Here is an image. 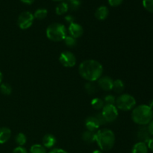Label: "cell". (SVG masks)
<instances>
[{"instance_id": "obj_4", "label": "cell", "mask_w": 153, "mask_h": 153, "mask_svg": "<svg viewBox=\"0 0 153 153\" xmlns=\"http://www.w3.org/2000/svg\"><path fill=\"white\" fill-rule=\"evenodd\" d=\"M46 34L49 40L54 42H61L67 37V29L63 24L54 22L47 27Z\"/></svg>"}, {"instance_id": "obj_39", "label": "cell", "mask_w": 153, "mask_h": 153, "mask_svg": "<svg viewBox=\"0 0 153 153\" xmlns=\"http://www.w3.org/2000/svg\"><path fill=\"white\" fill-rule=\"evenodd\" d=\"M92 153H103L101 150H99V149H97V150H94Z\"/></svg>"}, {"instance_id": "obj_27", "label": "cell", "mask_w": 153, "mask_h": 153, "mask_svg": "<svg viewBox=\"0 0 153 153\" xmlns=\"http://www.w3.org/2000/svg\"><path fill=\"white\" fill-rule=\"evenodd\" d=\"M63 41L64 42L66 46L70 48L75 47L76 46V44H77V39L71 37L70 35H67V37L64 38V40Z\"/></svg>"}, {"instance_id": "obj_2", "label": "cell", "mask_w": 153, "mask_h": 153, "mask_svg": "<svg viewBox=\"0 0 153 153\" xmlns=\"http://www.w3.org/2000/svg\"><path fill=\"white\" fill-rule=\"evenodd\" d=\"M131 117L137 125H148L153 120V109L148 105H140L132 109Z\"/></svg>"}, {"instance_id": "obj_16", "label": "cell", "mask_w": 153, "mask_h": 153, "mask_svg": "<svg viewBox=\"0 0 153 153\" xmlns=\"http://www.w3.org/2000/svg\"><path fill=\"white\" fill-rule=\"evenodd\" d=\"M82 139L84 142L86 143H89L91 144L94 142H95L96 139V132L94 131H89V130H85L83 131L82 134Z\"/></svg>"}, {"instance_id": "obj_20", "label": "cell", "mask_w": 153, "mask_h": 153, "mask_svg": "<svg viewBox=\"0 0 153 153\" xmlns=\"http://www.w3.org/2000/svg\"><path fill=\"white\" fill-rule=\"evenodd\" d=\"M91 105L94 110L100 111L103 108V107H104L105 104V102L102 99L96 97V98L93 99L91 102Z\"/></svg>"}, {"instance_id": "obj_24", "label": "cell", "mask_w": 153, "mask_h": 153, "mask_svg": "<svg viewBox=\"0 0 153 153\" xmlns=\"http://www.w3.org/2000/svg\"><path fill=\"white\" fill-rule=\"evenodd\" d=\"M29 153H47L46 149L41 144L36 143L32 145L29 149Z\"/></svg>"}, {"instance_id": "obj_21", "label": "cell", "mask_w": 153, "mask_h": 153, "mask_svg": "<svg viewBox=\"0 0 153 153\" xmlns=\"http://www.w3.org/2000/svg\"><path fill=\"white\" fill-rule=\"evenodd\" d=\"M69 8L68 6H67V3L66 2H61L56 6L55 7V13H56L57 15H59V16H61V15H64L68 11Z\"/></svg>"}, {"instance_id": "obj_11", "label": "cell", "mask_w": 153, "mask_h": 153, "mask_svg": "<svg viewBox=\"0 0 153 153\" xmlns=\"http://www.w3.org/2000/svg\"><path fill=\"white\" fill-rule=\"evenodd\" d=\"M85 125L87 130L96 132L100 127V124L94 116H89L85 119Z\"/></svg>"}, {"instance_id": "obj_33", "label": "cell", "mask_w": 153, "mask_h": 153, "mask_svg": "<svg viewBox=\"0 0 153 153\" xmlns=\"http://www.w3.org/2000/svg\"><path fill=\"white\" fill-rule=\"evenodd\" d=\"M48 153H68L64 149H61V148H53L52 149H51Z\"/></svg>"}, {"instance_id": "obj_19", "label": "cell", "mask_w": 153, "mask_h": 153, "mask_svg": "<svg viewBox=\"0 0 153 153\" xmlns=\"http://www.w3.org/2000/svg\"><path fill=\"white\" fill-rule=\"evenodd\" d=\"M124 89H125V85H124V82H123L121 79H116V80H114L113 89L112 90H113L116 94H122Z\"/></svg>"}, {"instance_id": "obj_34", "label": "cell", "mask_w": 153, "mask_h": 153, "mask_svg": "<svg viewBox=\"0 0 153 153\" xmlns=\"http://www.w3.org/2000/svg\"><path fill=\"white\" fill-rule=\"evenodd\" d=\"M64 19H65L66 22H68L69 24H71L75 22V18L73 17V16H72V15H67V16L64 17Z\"/></svg>"}, {"instance_id": "obj_41", "label": "cell", "mask_w": 153, "mask_h": 153, "mask_svg": "<svg viewBox=\"0 0 153 153\" xmlns=\"http://www.w3.org/2000/svg\"><path fill=\"white\" fill-rule=\"evenodd\" d=\"M52 1H64V0H52Z\"/></svg>"}, {"instance_id": "obj_1", "label": "cell", "mask_w": 153, "mask_h": 153, "mask_svg": "<svg viewBox=\"0 0 153 153\" xmlns=\"http://www.w3.org/2000/svg\"><path fill=\"white\" fill-rule=\"evenodd\" d=\"M103 70L101 63L94 59L85 60L79 66V75L88 82H97L102 76Z\"/></svg>"}, {"instance_id": "obj_7", "label": "cell", "mask_w": 153, "mask_h": 153, "mask_svg": "<svg viewBox=\"0 0 153 153\" xmlns=\"http://www.w3.org/2000/svg\"><path fill=\"white\" fill-rule=\"evenodd\" d=\"M58 61L62 66L67 68H72L76 64V57L73 52L70 51H64L59 55Z\"/></svg>"}, {"instance_id": "obj_29", "label": "cell", "mask_w": 153, "mask_h": 153, "mask_svg": "<svg viewBox=\"0 0 153 153\" xmlns=\"http://www.w3.org/2000/svg\"><path fill=\"white\" fill-rule=\"evenodd\" d=\"M105 105H114L116 101V97L112 94H108L103 99Z\"/></svg>"}, {"instance_id": "obj_30", "label": "cell", "mask_w": 153, "mask_h": 153, "mask_svg": "<svg viewBox=\"0 0 153 153\" xmlns=\"http://www.w3.org/2000/svg\"><path fill=\"white\" fill-rule=\"evenodd\" d=\"M94 117H95L97 119V120L99 121L100 126H104L105 124L107 123V122L105 121V120L104 117L102 116V114L101 112H99V113H97V114L94 115Z\"/></svg>"}, {"instance_id": "obj_37", "label": "cell", "mask_w": 153, "mask_h": 153, "mask_svg": "<svg viewBox=\"0 0 153 153\" xmlns=\"http://www.w3.org/2000/svg\"><path fill=\"white\" fill-rule=\"evenodd\" d=\"M21 2H22L23 4H33V2L34 1V0H20Z\"/></svg>"}, {"instance_id": "obj_15", "label": "cell", "mask_w": 153, "mask_h": 153, "mask_svg": "<svg viewBox=\"0 0 153 153\" xmlns=\"http://www.w3.org/2000/svg\"><path fill=\"white\" fill-rule=\"evenodd\" d=\"M142 126L143 127H140L137 131V138L140 142L146 143L148 140L150 139V134L146 127H144V126Z\"/></svg>"}, {"instance_id": "obj_17", "label": "cell", "mask_w": 153, "mask_h": 153, "mask_svg": "<svg viewBox=\"0 0 153 153\" xmlns=\"http://www.w3.org/2000/svg\"><path fill=\"white\" fill-rule=\"evenodd\" d=\"M148 150L146 143L139 141L133 146L131 153H148Z\"/></svg>"}, {"instance_id": "obj_6", "label": "cell", "mask_w": 153, "mask_h": 153, "mask_svg": "<svg viewBox=\"0 0 153 153\" xmlns=\"http://www.w3.org/2000/svg\"><path fill=\"white\" fill-rule=\"evenodd\" d=\"M34 14L30 11L22 12L17 19V25L22 30L28 29L34 22Z\"/></svg>"}, {"instance_id": "obj_26", "label": "cell", "mask_w": 153, "mask_h": 153, "mask_svg": "<svg viewBox=\"0 0 153 153\" xmlns=\"http://www.w3.org/2000/svg\"><path fill=\"white\" fill-rule=\"evenodd\" d=\"M0 92L5 96H9L12 93V87L7 83H1L0 85Z\"/></svg>"}, {"instance_id": "obj_14", "label": "cell", "mask_w": 153, "mask_h": 153, "mask_svg": "<svg viewBox=\"0 0 153 153\" xmlns=\"http://www.w3.org/2000/svg\"><path fill=\"white\" fill-rule=\"evenodd\" d=\"M11 137V131L7 127L0 128V144H4L10 140Z\"/></svg>"}, {"instance_id": "obj_23", "label": "cell", "mask_w": 153, "mask_h": 153, "mask_svg": "<svg viewBox=\"0 0 153 153\" xmlns=\"http://www.w3.org/2000/svg\"><path fill=\"white\" fill-rule=\"evenodd\" d=\"M66 3L68 6L69 10H71L73 11L77 10L81 6L80 0H67Z\"/></svg>"}, {"instance_id": "obj_12", "label": "cell", "mask_w": 153, "mask_h": 153, "mask_svg": "<svg viewBox=\"0 0 153 153\" xmlns=\"http://www.w3.org/2000/svg\"><path fill=\"white\" fill-rule=\"evenodd\" d=\"M57 143V139L53 134H46L42 138V145L46 149H52Z\"/></svg>"}, {"instance_id": "obj_35", "label": "cell", "mask_w": 153, "mask_h": 153, "mask_svg": "<svg viewBox=\"0 0 153 153\" xmlns=\"http://www.w3.org/2000/svg\"><path fill=\"white\" fill-rule=\"evenodd\" d=\"M146 128H147V130L148 131H149V134H150V135H153V120L149 122V123L148 124Z\"/></svg>"}, {"instance_id": "obj_3", "label": "cell", "mask_w": 153, "mask_h": 153, "mask_svg": "<svg viewBox=\"0 0 153 153\" xmlns=\"http://www.w3.org/2000/svg\"><path fill=\"white\" fill-rule=\"evenodd\" d=\"M115 140L116 137L112 130L103 128L96 131L95 141L101 151L111 150L114 146Z\"/></svg>"}, {"instance_id": "obj_18", "label": "cell", "mask_w": 153, "mask_h": 153, "mask_svg": "<svg viewBox=\"0 0 153 153\" xmlns=\"http://www.w3.org/2000/svg\"><path fill=\"white\" fill-rule=\"evenodd\" d=\"M98 85L94 82H87L85 85V91L89 95L97 94V91H98Z\"/></svg>"}, {"instance_id": "obj_38", "label": "cell", "mask_w": 153, "mask_h": 153, "mask_svg": "<svg viewBox=\"0 0 153 153\" xmlns=\"http://www.w3.org/2000/svg\"><path fill=\"white\" fill-rule=\"evenodd\" d=\"M2 80H3V74L0 71V85H1V82H2Z\"/></svg>"}, {"instance_id": "obj_25", "label": "cell", "mask_w": 153, "mask_h": 153, "mask_svg": "<svg viewBox=\"0 0 153 153\" xmlns=\"http://www.w3.org/2000/svg\"><path fill=\"white\" fill-rule=\"evenodd\" d=\"M48 11L45 8H39L36 10V11L34 13V17L35 19L41 20V19H45L47 16Z\"/></svg>"}, {"instance_id": "obj_9", "label": "cell", "mask_w": 153, "mask_h": 153, "mask_svg": "<svg viewBox=\"0 0 153 153\" xmlns=\"http://www.w3.org/2000/svg\"><path fill=\"white\" fill-rule=\"evenodd\" d=\"M97 82V85L104 91H111L113 89L114 80L110 76H101Z\"/></svg>"}, {"instance_id": "obj_13", "label": "cell", "mask_w": 153, "mask_h": 153, "mask_svg": "<svg viewBox=\"0 0 153 153\" xmlns=\"http://www.w3.org/2000/svg\"><path fill=\"white\" fill-rule=\"evenodd\" d=\"M109 14V10L106 6L102 5L100 6L96 10L95 13V17L97 18L98 20H105V19H107V17L108 16Z\"/></svg>"}, {"instance_id": "obj_32", "label": "cell", "mask_w": 153, "mask_h": 153, "mask_svg": "<svg viewBox=\"0 0 153 153\" xmlns=\"http://www.w3.org/2000/svg\"><path fill=\"white\" fill-rule=\"evenodd\" d=\"M123 0H108V3L111 7H117L123 3Z\"/></svg>"}, {"instance_id": "obj_40", "label": "cell", "mask_w": 153, "mask_h": 153, "mask_svg": "<svg viewBox=\"0 0 153 153\" xmlns=\"http://www.w3.org/2000/svg\"><path fill=\"white\" fill-rule=\"evenodd\" d=\"M148 105L149 106V107H151L152 108V107H153V100H152V101L150 102V103H149V105Z\"/></svg>"}, {"instance_id": "obj_31", "label": "cell", "mask_w": 153, "mask_h": 153, "mask_svg": "<svg viewBox=\"0 0 153 153\" xmlns=\"http://www.w3.org/2000/svg\"><path fill=\"white\" fill-rule=\"evenodd\" d=\"M12 153H28V151L23 146H16L13 149Z\"/></svg>"}, {"instance_id": "obj_22", "label": "cell", "mask_w": 153, "mask_h": 153, "mask_svg": "<svg viewBox=\"0 0 153 153\" xmlns=\"http://www.w3.org/2000/svg\"><path fill=\"white\" fill-rule=\"evenodd\" d=\"M15 142L18 145V146H23L27 142L26 135L22 132L18 133L15 137Z\"/></svg>"}, {"instance_id": "obj_5", "label": "cell", "mask_w": 153, "mask_h": 153, "mask_svg": "<svg viewBox=\"0 0 153 153\" xmlns=\"http://www.w3.org/2000/svg\"><path fill=\"white\" fill-rule=\"evenodd\" d=\"M114 105L118 110L129 111L135 107L136 100L130 94H122L117 97Z\"/></svg>"}, {"instance_id": "obj_36", "label": "cell", "mask_w": 153, "mask_h": 153, "mask_svg": "<svg viewBox=\"0 0 153 153\" xmlns=\"http://www.w3.org/2000/svg\"><path fill=\"white\" fill-rule=\"evenodd\" d=\"M146 146H147L148 149L151 150L153 152V138H150L146 143Z\"/></svg>"}, {"instance_id": "obj_10", "label": "cell", "mask_w": 153, "mask_h": 153, "mask_svg": "<svg viewBox=\"0 0 153 153\" xmlns=\"http://www.w3.org/2000/svg\"><path fill=\"white\" fill-rule=\"evenodd\" d=\"M67 31H68L69 34H70V35L71 36V37H74V38L76 39H78L83 35L84 29L83 27H82L80 24L74 22L69 25Z\"/></svg>"}, {"instance_id": "obj_28", "label": "cell", "mask_w": 153, "mask_h": 153, "mask_svg": "<svg viewBox=\"0 0 153 153\" xmlns=\"http://www.w3.org/2000/svg\"><path fill=\"white\" fill-rule=\"evenodd\" d=\"M143 6L147 11L153 13V0H143Z\"/></svg>"}, {"instance_id": "obj_8", "label": "cell", "mask_w": 153, "mask_h": 153, "mask_svg": "<svg viewBox=\"0 0 153 153\" xmlns=\"http://www.w3.org/2000/svg\"><path fill=\"white\" fill-rule=\"evenodd\" d=\"M102 114L107 123H112L118 117V109L115 105H105L102 109Z\"/></svg>"}]
</instances>
